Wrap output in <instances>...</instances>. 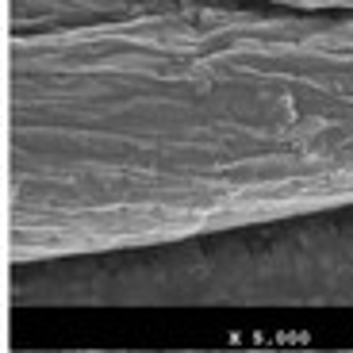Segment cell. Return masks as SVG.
Masks as SVG:
<instances>
[{
  "label": "cell",
  "mask_w": 353,
  "mask_h": 353,
  "mask_svg": "<svg viewBox=\"0 0 353 353\" xmlns=\"http://www.w3.org/2000/svg\"><path fill=\"white\" fill-rule=\"evenodd\" d=\"M8 265L353 208V8H4Z\"/></svg>",
  "instance_id": "obj_1"
},
{
  "label": "cell",
  "mask_w": 353,
  "mask_h": 353,
  "mask_svg": "<svg viewBox=\"0 0 353 353\" xmlns=\"http://www.w3.org/2000/svg\"><path fill=\"white\" fill-rule=\"evenodd\" d=\"M88 307H353V208L88 257Z\"/></svg>",
  "instance_id": "obj_2"
},
{
  "label": "cell",
  "mask_w": 353,
  "mask_h": 353,
  "mask_svg": "<svg viewBox=\"0 0 353 353\" xmlns=\"http://www.w3.org/2000/svg\"><path fill=\"white\" fill-rule=\"evenodd\" d=\"M31 4V0H4V8ZM257 4H288V8H353V0H257Z\"/></svg>",
  "instance_id": "obj_3"
}]
</instances>
